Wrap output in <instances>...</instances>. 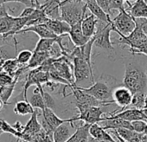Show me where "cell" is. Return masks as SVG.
Instances as JSON below:
<instances>
[{"instance_id": "cell-11", "label": "cell", "mask_w": 147, "mask_h": 142, "mask_svg": "<svg viewBox=\"0 0 147 142\" xmlns=\"http://www.w3.org/2000/svg\"><path fill=\"white\" fill-rule=\"evenodd\" d=\"M133 94L125 86L116 87L113 92V101L119 107L121 108L119 111H114V113L121 112L129 108L131 103Z\"/></svg>"}, {"instance_id": "cell-12", "label": "cell", "mask_w": 147, "mask_h": 142, "mask_svg": "<svg viewBox=\"0 0 147 142\" xmlns=\"http://www.w3.org/2000/svg\"><path fill=\"white\" fill-rule=\"evenodd\" d=\"M38 111L37 109H35V112L31 114V117L30 120L27 122V124L24 126V130L22 132V134L24 136V139H29L30 138L35 136L38 133H40L42 129V125L38 121Z\"/></svg>"}, {"instance_id": "cell-50", "label": "cell", "mask_w": 147, "mask_h": 142, "mask_svg": "<svg viewBox=\"0 0 147 142\" xmlns=\"http://www.w3.org/2000/svg\"><path fill=\"white\" fill-rule=\"evenodd\" d=\"M126 1H129L130 2V0H126ZM134 1H135V0H134Z\"/></svg>"}, {"instance_id": "cell-4", "label": "cell", "mask_w": 147, "mask_h": 142, "mask_svg": "<svg viewBox=\"0 0 147 142\" xmlns=\"http://www.w3.org/2000/svg\"><path fill=\"white\" fill-rule=\"evenodd\" d=\"M70 62H73V75L76 85L86 79H90L93 83L94 82L92 64H89L81 56L73 57L70 59Z\"/></svg>"}, {"instance_id": "cell-20", "label": "cell", "mask_w": 147, "mask_h": 142, "mask_svg": "<svg viewBox=\"0 0 147 142\" xmlns=\"http://www.w3.org/2000/svg\"><path fill=\"white\" fill-rule=\"evenodd\" d=\"M28 32L36 33L40 38L53 39V38H58L59 37L45 24H37V25H34V26L25 28L22 31H20L19 34H24V33H28Z\"/></svg>"}, {"instance_id": "cell-31", "label": "cell", "mask_w": 147, "mask_h": 142, "mask_svg": "<svg viewBox=\"0 0 147 142\" xmlns=\"http://www.w3.org/2000/svg\"><path fill=\"white\" fill-rule=\"evenodd\" d=\"M15 18L16 17L14 16L9 15L0 19V35H2V37L8 34L11 30Z\"/></svg>"}, {"instance_id": "cell-10", "label": "cell", "mask_w": 147, "mask_h": 142, "mask_svg": "<svg viewBox=\"0 0 147 142\" xmlns=\"http://www.w3.org/2000/svg\"><path fill=\"white\" fill-rule=\"evenodd\" d=\"M72 91V95L75 96L76 103L82 105V106H87V107H107L111 105L113 102H106V101H101L94 98V96L85 93L84 91L81 90L76 84L73 85L69 88Z\"/></svg>"}, {"instance_id": "cell-45", "label": "cell", "mask_w": 147, "mask_h": 142, "mask_svg": "<svg viewBox=\"0 0 147 142\" xmlns=\"http://www.w3.org/2000/svg\"><path fill=\"white\" fill-rule=\"evenodd\" d=\"M140 142H147V134H144L143 133V136L141 138Z\"/></svg>"}, {"instance_id": "cell-32", "label": "cell", "mask_w": 147, "mask_h": 142, "mask_svg": "<svg viewBox=\"0 0 147 142\" xmlns=\"http://www.w3.org/2000/svg\"><path fill=\"white\" fill-rule=\"evenodd\" d=\"M18 79L15 80V82L7 86V87H4V88H0V99H1L5 103V105L6 104H10L9 102V100L11 99V96L12 95V93L14 91V89H15V85L17 83Z\"/></svg>"}, {"instance_id": "cell-41", "label": "cell", "mask_w": 147, "mask_h": 142, "mask_svg": "<svg viewBox=\"0 0 147 142\" xmlns=\"http://www.w3.org/2000/svg\"><path fill=\"white\" fill-rule=\"evenodd\" d=\"M88 142H118V141H111V140H105V139H94L92 137L89 138L88 139Z\"/></svg>"}, {"instance_id": "cell-17", "label": "cell", "mask_w": 147, "mask_h": 142, "mask_svg": "<svg viewBox=\"0 0 147 142\" xmlns=\"http://www.w3.org/2000/svg\"><path fill=\"white\" fill-rule=\"evenodd\" d=\"M85 3L90 13L94 15L99 21L106 23V24L113 23V19L111 18V16L107 14L101 9V7L96 3L95 0H85Z\"/></svg>"}, {"instance_id": "cell-51", "label": "cell", "mask_w": 147, "mask_h": 142, "mask_svg": "<svg viewBox=\"0 0 147 142\" xmlns=\"http://www.w3.org/2000/svg\"><path fill=\"white\" fill-rule=\"evenodd\" d=\"M144 1H145V2H146V3H147V0H144Z\"/></svg>"}, {"instance_id": "cell-49", "label": "cell", "mask_w": 147, "mask_h": 142, "mask_svg": "<svg viewBox=\"0 0 147 142\" xmlns=\"http://www.w3.org/2000/svg\"><path fill=\"white\" fill-rule=\"evenodd\" d=\"M76 1H85V0H76Z\"/></svg>"}, {"instance_id": "cell-48", "label": "cell", "mask_w": 147, "mask_h": 142, "mask_svg": "<svg viewBox=\"0 0 147 142\" xmlns=\"http://www.w3.org/2000/svg\"><path fill=\"white\" fill-rule=\"evenodd\" d=\"M118 1H125V2H129V1H126V0H118Z\"/></svg>"}, {"instance_id": "cell-15", "label": "cell", "mask_w": 147, "mask_h": 142, "mask_svg": "<svg viewBox=\"0 0 147 142\" xmlns=\"http://www.w3.org/2000/svg\"><path fill=\"white\" fill-rule=\"evenodd\" d=\"M110 117L113 118H119L122 120H125L129 122H132L135 120H144V117L143 114L142 110L139 109H135V108H126L121 112H118L114 114V112L110 113Z\"/></svg>"}, {"instance_id": "cell-21", "label": "cell", "mask_w": 147, "mask_h": 142, "mask_svg": "<svg viewBox=\"0 0 147 142\" xmlns=\"http://www.w3.org/2000/svg\"><path fill=\"white\" fill-rule=\"evenodd\" d=\"M56 36L61 37L68 35L71 26L61 19H49L45 24Z\"/></svg>"}, {"instance_id": "cell-23", "label": "cell", "mask_w": 147, "mask_h": 142, "mask_svg": "<svg viewBox=\"0 0 147 142\" xmlns=\"http://www.w3.org/2000/svg\"><path fill=\"white\" fill-rule=\"evenodd\" d=\"M89 124H84L76 127L75 133L66 142H88L90 138L89 134Z\"/></svg>"}, {"instance_id": "cell-13", "label": "cell", "mask_w": 147, "mask_h": 142, "mask_svg": "<svg viewBox=\"0 0 147 142\" xmlns=\"http://www.w3.org/2000/svg\"><path fill=\"white\" fill-rule=\"evenodd\" d=\"M69 39L75 44L76 47H81L85 45L89 42L91 38L87 37L82 29V21L71 26L70 31L68 33Z\"/></svg>"}, {"instance_id": "cell-35", "label": "cell", "mask_w": 147, "mask_h": 142, "mask_svg": "<svg viewBox=\"0 0 147 142\" xmlns=\"http://www.w3.org/2000/svg\"><path fill=\"white\" fill-rule=\"evenodd\" d=\"M131 126H132V130L139 133H144V129L146 127L147 122L144 121V120H135L131 122Z\"/></svg>"}, {"instance_id": "cell-9", "label": "cell", "mask_w": 147, "mask_h": 142, "mask_svg": "<svg viewBox=\"0 0 147 142\" xmlns=\"http://www.w3.org/2000/svg\"><path fill=\"white\" fill-rule=\"evenodd\" d=\"M118 35L120 37L118 43L120 44L127 45L130 48L129 51L132 55L136 50L139 49L147 42L146 35L143 32V30L138 25L129 36H124L120 33H119Z\"/></svg>"}, {"instance_id": "cell-19", "label": "cell", "mask_w": 147, "mask_h": 142, "mask_svg": "<svg viewBox=\"0 0 147 142\" xmlns=\"http://www.w3.org/2000/svg\"><path fill=\"white\" fill-rule=\"evenodd\" d=\"M98 23L99 20L94 15H92L91 13L89 15L86 14L85 18L82 20V29L83 34L88 38L94 37L97 31Z\"/></svg>"}, {"instance_id": "cell-18", "label": "cell", "mask_w": 147, "mask_h": 142, "mask_svg": "<svg viewBox=\"0 0 147 142\" xmlns=\"http://www.w3.org/2000/svg\"><path fill=\"white\" fill-rule=\"evenodd\" d=\"M62 0H44L41 3V7L50 19H61L60 6Z\"/></svg>"}, {"instance_id": "cell-1", "label": "cell", "mask_w": 147, "mask_h": 142, "mask_svg": "<svg viewBox=\"0 0 147 142\" xmlns=\"http://www.w3.org/2000/svg\"><path fill=\"white\" fill-rule=\"evenodd\" d=\"M123 86L127 88L132 94L145 92L147 89V76L144 71L132 63L125 65Z\"/></svg>"}, {"instance_id": "cell-2", "label": "cell", "mask_w": 147, "mask_h": 142, "mask_svg": "<svg viewBox=\"0 0 147 142\" xmlns=\"http://www.w3.org/2000/svg\"><path fill=\"white\" fill-rule=\"evenodd\" d=\"M87 10L85 1L62 0L60 6L61 19L72 26L85 18Z\"/></svg>"}, {"instance_id": "cell-38", "label": "cell", "mask_w": 147, "mask_h": 142, "mask_svg": "<svg viewBox=\"0 0 147 142\" xmlns=\"http://www.w3.org/2000/svg\"><path fill=\"white\" fill-rule=\"evenodd\" d=\"M136 24L143 30L147 37V18H134Z\"/></svg>"}, {"instance_id": "cell-46", "label": "cell", "mask_w": 147, "mask_h": 142, "mask_svg": "<svg viewBox=\"0 0 147 142\" xmlns=\"http://www.w3.org/2000/svg\"><path fill=\"white\" fill-rule=\"evenodd\" d=\"M5 105V103L1 99H0V112H1V111L3 110V108H4Z\"/></svg>"}, {"instance_id": "cell-40", "label": "cell", "mask_w": 147, "mask_h": 142, "mask_svg": "<svg viewBox=\"0 0 147 142\" xmlns=\"http://www.w3.org/2000/svg\"><path fill=\"white\" fill-rule=\"evenodd\" d=\"M9 11L6 8L5 5H3V6H0V19L5 18V17H7L9 16Z\"/></svg>"}, {"instance_id": "cell-24", "label": "cell", "mask_w": 147, "mask_h": 142, "mask_svg": "<svg viewBox=\"0 0 147 142\" xmlns=\"http://www.w3.org/2000/svg\"><path fill=\"white\" fill-rule=\"evenodd\" d=\"M89 134H90V137L96 139H105V140L115 141V139L107 132V130L104 129L99 123L90 125Z\"/></svg>"}, {"instance_id": "cell-34", "label": "cell", "mask_w": 147, "mask_h": 142, "mask_svg": "<svg viewBox=\"0 0 147 142\" xmlns=\"http://www.w3.org/2000/svg\"><path fill=\"white\" fill-rule=\"evenodd\" d=\"M16 55H13L12 49L8 45L0 46V61L5 62V61L12 58H16Z\"/></svg>"}, {"instance_id": "cell-6", "label": "cell", "mask_w": 147, "mask_h": 142, "mask_svg": "<svg viewBox=\"0 0 147 142\" xmlns=\"http://www.w3.org/2000/svg\"><path fill=\"white\" fill-rule=\"evenodd\" d=\"M112 32V23L106 24L99 21L97 25V31L94 37V46L109 51L113 50V43L111 40Z\"/></svg>"}, {"instance_id": "cell-8", "label": "cell", "mask_w": 147, "mask_h": 142, "mask_svg": "<svg viewBox=\"0 0 147 142\" xmlns=\"http://www.w3.org/2000/svg\"><path fill=\"white\" fill-rule=\"evenodd\" d=\"M42 129L51 136H53L54 131L61 124L66 122L74 123L75 121H76V117H73L71 119H61L55 114L53 109L48 108L42 110Z\"/></svg>"}, {"instance_id": "cell-43", "label": "cell", "mask_w": 147, "mask_h": 142, "mask_svg": "<svg viewBox=\"0 0 147 142\" xmlns=\"http://www.w3.org/2000/svg\"><path fill=\"white\" fill-rule=\"evenodd\" d=\"M3 121H4V119L0 118V136H1L4 133V130H3Z\"/></svg>"}, {"instance_id": "cell-39", "label": "cell", "mask_w": 147, "mask_h": 142, "mask_svg": "<svg viewBox=\"0 0 147 142\" xmlns=\"http://www.w3.org/2000/svg\"><path fill=\"white\" fill-rule=\"evenodd\" d=\"M35 7H25V9L23 10V11L20 13V15L18 17L20 18H30L32 13L34 12L35 11Z\"/></svg>"}, {"instance_id": "cell-27", "label": "cell", "mask_w": 147, "mask_h": 142, "mask_svg": "<svg viewBox=\"0 0 147 142\" xmlns=\"http://www.w3.org/2000/svg\"><path fill=\"white\" fill-rule=\"evenodd\" d=\"M49 58H51L49 52H34L33 51V56L30 62H29V64L26 66V68H30V69L37 68Z\"/></svg>"}, {"instance_id": "cell-26", "label": "cell", "mask_w": 147, "mask_h": 142, "mask_svg": "<svg viewBox=\"0 0 147 142\" xmlns=\"http://www.w3.org/2000/svg\"><path fill=\"white\" fill-rule=\"evenodd\" d=\"M29 102L36 109H41L42 111L45 108H47L45 100H44V98H43V96L40 91V89L38 87H36L34 89L33 94L29 100Z\"/></svg>"}, {"instance_id": "cell-7", "label": "cell", "mask_w": 147, "mask_h": 142, "mask_svg": "<svg viewBox=\"0 0 147 142\" xmlns=\"http://www.w3.org/2000/svg\"><path fill=\"white\" fill-rule=\"evenodd\" d=\"M79 111V116L76 117V120H82L85 124H97L104 120L102 114H104L102 107H87L74 102Z\"/></svg>"}, {"instance_id": "cell-28", "label": "cell", "mask_w": 147, "mask_h": 142, "mask_svg": "<svg viewBox=\"0 0 147 142\" xmlns=\"http://www.w3.org/2000/svg\"><path fill=\"white\" fill-rule=\"evenodd\" d=\"M13 110L16 114L22 115V116L32 114L35 112V108L31 106L29 101H25V100L18 101L15 104Z\"/></svg>"}, {"instance_id": "cell-30", "label": "cell", "mask_w": 147, "mask_h": 142, "mask_svg": "<svg viewBox=\"0 0 147 142\" xmlns=\"http://www.w3.org/2000/svg\"><path fill=\"white\" fill-rule=\"evenodd\" d=\"M145 98H146V94L144 92L133 94L131 103L128 108H135L139 110L144 109L145 107Z\"/></svg>"}, {"instance_id": "cell-3", "label": "cell", "mask_w": 147, "mask_h": 142, "mask_svg": "<svg viewBox=\"0 0 147 142\" xmlns=\"http://www.w3.org/2000/svg\"><path fill=\"white\" fill-rule=\"evenodd\" d=\"M81 90L84 91L85 93L94 96L99 101H106V102H113V92L114 89L111 87L108 83L107 79H103L102 77L96 82H94L88 88H84L82 86H77Z\"/></svg>"}, {"instance_id": "cell-36", "label": "cell", "mask_w": 147, "mask_h": 142, "mask_svg": "<svg viewBox=\"0 0 147 142\" xmlns=\"http://www.w3.org/2000/svg\"><path fill=\"white\" fill-rule=\"evenodd\" d=\"M11 2H15V3H20L24 5H25L26 7H35L34 3L31 1V0H0V6H3L7 3H11Z\"/></svg>"}, {"instance_id": "cell-37", "label": "cell", "mask_w": 147, "mask_h": 142, "mask_svg": "<svg viewBox=\"0 0 147 142\" xmlns=\"http://www.w3.org/2000/svg\"><path fill=\"white\" fill-rule=\"evenodd\" d=\"M96 3L101 7V9L109 16H111V12H110V0H95Z\"/></svg>"}, {"instance_id": "cell-33", "label": "cell", "mask_w": 147, "mask_h": 142, "mask_svg": "<svg viewBox=\"0 0 147 142\" xmlns=\"http://www.w3.org/2000/svg\"><path fill=\"white\" fill-rule=\"evenodd\" d=\"M33 56V52L29 49H23L19 53H18L16 59L21 67H24V65H28Z\"/></svg>"}, {"instance_id": "cell-44", "label": "cell", "mask_w": 147, "mask_h": 142, "mask_svg": "<svg viewBox=\"0 0 147 142\" xmlns=\"http://www.w3.org/2000/svg\"><path fill=\"white\" fill-rule=\"evenodd\" d=\"M142 112H143V114H144V121L147 122V108L142 109Z\"/></svg>"}, {"instance_id": "cell-14", "label": "cell", "mask_w": 147, "mask_h": 142, "mask_svg": "<svg viewBox=\"0 0 147 142\" xmlns=\"http://www.w3.org/2000/svg\"><path fill=\"white\" fill-rule=\"evenodd\" d=\"M76 126L72 122H66L59 126L53 133V142H66L73 135L75 132H72V129H75Z\"/></svg>"}, {"instance_id": "cell-25", "label": "cell", "mask_w": 147, "mask_h": 142, "mask_svg": "<svg viewBox=\"0 0 147 142\" xmlns=\"http://www.w3.org/2000/svg\"><path fill=\"white\" fill-rule=\"evenodd\" d=\"M114 131L118 133L119 137L128 142H140L141 138L143 136V133H139L131 129L127 128H119Z\"/></svg>"}, {"instance_id": "cell-29", "label": "cell", "mask_w": 147, "mask_h": 142, "mask_svg": "<svg viewBox=\"0 0 147 142\" xmlns=\"http://www.w3.org/2000/svg\"><path fill=\"white\" fill-rule=\"evenodd\" d=\"M20 68H21V66L19 65V63L18 62L16 58L9 59V60L5 61L2 65L3 72L7 73L13 77L17 75L18 71L20 69Z\"/></svg>"}, {"instance_id": "cell-5", "label": "cell", "mask_w": 147, "mask_h": 142, "mask_svg": "<svg viewBox=\"0 0 147 142\" xmlns=\"http://www.w3.org/2000/svg\"><path fill=\"white\" fill-rule=\"evenodd\" d=\"M136 26L134 18L125 10L120 11L119 14L113 18V31L117 34L120 33L124 36H129L135 30Z\"/></svg>"}, {"instance_id": "cell-47", "label": "cell", "mask_w": 147, "mask_h": 142, "mask_svg": "<svg viewBox=\"0 0 147 142\" xmlns=\"http://www.w3.org/2000/svg\"><path fill=\"white\" fill-rule=\"evenodd\" d=\"M144 134H147V125H146V127H145V129H144Z\"/></svg>"}, {"instance_id": "cell-22", "label": "cell", "mask_w": 147, "mask_h": 142, "mask_svg": "<svg viewBox=\"0 0 147 142\" xmlns=\"http://www.w3.org/2000/svg\"><path fill=\"white\" fill-rule=\"evenodd\" d=\"M125 11L134 18H147V3L144 0H135Z\"/></svg>"}, {"instance_id": "cell-42", "label": "cell", "mask_w": 147, "mask_h": 142, "mask_svg": "<svg viewBox=\"0 0 147 142\" xmlns=\"http://www.w3.org/2000/svg\"><path fill=\"white\" fill-rule=\"evenodd\" d=\"M111 132H112V133H113L114 134V136L117 138V139L119 140V142H128V141H126V140H125V139H123L121 137H119V135H118V133L114 131V130H111Z\"/></svg>"}, {"instance_id": "cell-16", "label": "cell", "mask_w": 147, "mask_h": 142, "mask_svg": "<svg viewBox=\"0 0 147 142\" xmlns=\"http://www.w3.org/2000/svg\"><path fill=\"white\" fill-rule=\"evenodd\" d=\"M100 125L106 130H117L119 128H127L132 130L131 122L119 118H113L110 116L104 117V120L100 122Z\"/></svg>"}]
</instances>
